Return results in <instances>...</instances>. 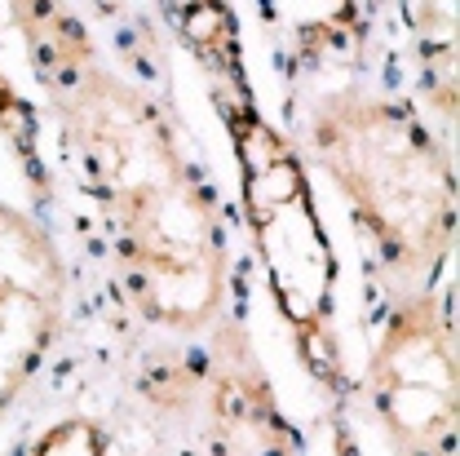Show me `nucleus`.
<instances>
[{"label":"nucleus","mask_w":460,"mask_h":456,"mask_svg":"<svg viewBox=\"0 0 460 456\" xmlns=\"http://www.w3.org/2000/svg\"><path fill=\"white\" fill-rule=\"evenodd\" d=\"M9 9L84 186L102 204L133 306L186 337L222 324L226 222L181 147L177 120L119 76L58 0H9Z\"/></svg>","instance_id":"nucleus-1"},{"label":"nucleus","mask_w":460,"mask_h":456,"mask_svg":"<svg viewBox=\"0 0 460 456\" xmlns=\"http://www.w3.org/2000/svg\"><path fill=\"white\" fill-rule=\"evenodd\" d=\"M305 151L399 292L434 284L456 239V177L429 124L390 94L345 85L310 103Z\"/></svg>","instance_id":"nucleus-2"},{"label":"nucleus","mask_w":460,"mask_h":456,"mask_svg":"<svg viewBox=\"0 0 460 456\" xmlns=\"http://www.w3.org/2000/svg\"><path fill=\"white\" fill-rule=\"evenodd\" d=\"M217 107L239 160V200L248 239L257 248L270 301L279 310L301 363L341 390V342H337V253L323 230L314 186L301 156L243 94V76L217 80Z\"/></svg>","instance_id":"nucleus-3"},{"label":"nucleus","mask_w":460,"mask_h":456,"mask_svg":"<svg viewBox=\"0 0 460 456\" xmlns=\"http://www.w3.org/2000/svg\"><path fill=\"white\" fill-rule=\"evenodd\" d=\"M367 412L399 456L456 452V345L447 301L429 288L394 297L363 372Z\"/></svg>","instance_id":"nucleus-4"},{"label":"nucleus","mask_w":460,"mask_h":456,"mask_svg":"<svg viewBox=\"0 0 460 456\" xmlns=\"http://www.w3.org/2000/svg\"><path fill=\"white\" fill-rule=\"evenodd\" d=\"M71 275L54 235L0 200V416L54 354Z\"/></svg>","instance_id":"nucleus-5"},{"label":"nucleus","mask_w":460,"mask_h":456,"mask_svg":"<svg viewBox=\"0 0 460 456\" xmlns=\"http://www.w3.org/2000/svg\"><path fill=\"white\" fill-rule=\"evenodd\" d=\"M213 456H296V430L279 412L275 386L243 328H217V363L208 381Z\"/></svg>","instance_id":"nucleus-6"},{"label":"nucleus","mask_w":460,"mask_h":456,"mask_svg":"<svg viewBox=\"0 0 460 456\" xmlns=\"http://www.w3.org/2000/svg\"><path fill=\"white\" fill-rule=\"evenodd\" d=\"M31 456H111V434L93 416H66L36 439Z\"/></svg>","instance_id":"nucleus-7"},{"label":"nucleus","mask_w":460,"mask_h":456,"mask_svg":"<svg viewBox=\"0 0 460 456\" xmlns=\"http://www.w3.org/2000/svg\"><path fill=\"white\" fill-rule=\"evenodd\" d=\"M337 456H363L358 452V443H354V434H349V425L337 421Z\"/></svg>","instance_id":"nucleus-8"}]
</instances>
